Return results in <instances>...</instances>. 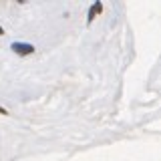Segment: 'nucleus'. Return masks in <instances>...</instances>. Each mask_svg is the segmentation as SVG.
Listing matches in <instances>:
<instances>
[{
  "mask_svg": "<svg viewBox=\"0 0 161 161\" xmlns=\"http://www.w3.org/2000/svg\"><path fill=\"white\" fill-rule=\"evenodd\" d=\"M12 50L18 53V54H30V53H34V47L32 44H24V42H14Z\"/></svg>",
  "mask_w": 161,
  "mask_h": 161,
  "instance_id": "obj_1",
  "label": "nucleus"
},
{
  "mask_svg": "<svg viewBox=\"0 0 161 161\" xmlns=\"http://www.w3.org/2000/svg\"><path fill=\"white\" fill-rule=\"evenodd\" d=\"M101 10V4H95L93 8H91V12H89V20H93V16H95V12H99Z\"/></svg>",
  "mask_w": 161,
  "mask_h": 161,
  "instance_id": "obj_2",
  "label": "nucleus"
},
{
  "mask_svg": "<svg viewBox=\"0 0 161 161\" xmlns=\"http://www.w3.org/2000/svg\"><path fill=\"white\" fill-rule=\"evenodd\" d=\"M0 34H4V30H2V26H0Z\"/></svg>",
  "mask_w": 161,
  "mask_h": 161,
  "instance_id": "obj_3",
  "label": "nucleus"
}]
</instances>
